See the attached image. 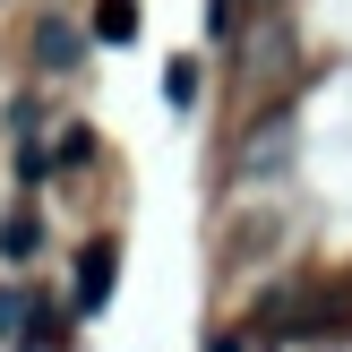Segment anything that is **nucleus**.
Returning a JSON list of instances; mask_svg holds the SVG:
<instances>
[{
  "label": "nucleus",
  "mask_w": 352,
  "mask_h": 352,
  "mask_svg": "<svg viewBox=\"0 0 352 352\" xmlns=\"http://www.w3.org/2000/svg\"><path fill=\"white\" fill-rule=\"evenodd\" d=\"M112 267H120L112 241H86V250H78V309H103V301H112Z\"/></svg>",
  "instance_id": "nucleus-1"
},
{
  "label": "nucleus",
  "mask_w": 352,
  "mask_h": 352,
  "mask_svg": "<svg viewBox=\"0 0 352 352\" xmlns=\"http://www.w3.org/2000/svg\"><path fill=\"white\" fill-rule=\"evenodd\" d=\"M95 34H103V43H138V0H103V9H95Z\"/></svg>",
  "instance_id": "nucleus-4"
},
{
  "label": "nucleus",
  "mask_w": 352,
  "mask_h": 352,
  "mask_svg": "<svg viewBox=\"0 0 352 352\" xmlns=\"http://www.w3.org/2000/svg\"><path fill=\"white\" fill-rule=\"evenodd\" d=\"M34 129H43V103L17 95V103H9V138H34Z\"/></svg>",
  "instance_id": "nucleus-8"
},
{
  "label": "nucleus",
  "mask_w": 352,
  "mask_h": 352,
  "mask_svg": "<svg viewBox=\"0 0 352 352\" xmlns=\"http://www.w3.org/2000/svg\"><path fill=\"white\" fill-rule=\"evenodd\" d=\"M34 250H43V223H34V206H17V215L0 223V258H9V267H26Z\"/></svg>",
  "instance_id": "nucleus-3"
},
{
  "label": "nucleus",
  "mask_w": 352,
  "mask_h": 352,
  "mask_svg": "<svg viewBox=\"0 0 352 352\" xmlns=\"http://www.w3.org/2000/svg\"><path fill=\"white\" fill-rule=\"evenodd\" d=\"M164 103H172V112H189V103H198V60H189V52L164 69Z\"/></svg>",
  "instance_id": "nucleus-5"
},
{
  "label": "nucleus",
  "mask_w": 352,
  "mask_h": 352,
  "mask_svg": "<svg viewBox=\"0 0 352 352\" xmlns=\"http://www.w3.org/2000/svg\"><path fill=\"white\" fill-rule=\"evenodd\" d=\"M78 52H86V34L69 26V17H43V26H34V60L43 69H78Z\"/></svg>",
  "instance_id": "nucleus-2"
},
{
  "label": "nucleus",
  "mask_w": 352,
  "mask_h": 352,
  "mask_svg": "<svg viewBox=\"0 0 352 352\" xmlns=\"http://www.w3.org/2000/svg\"><path fill=\"white\" fill-rule=\"evenodd\" d=\"M52 172V146H34V138H17V181H43Z\"/></svg>",
  "instance_id": "nucleus-7"
},
{
  "label": "nucleus",
  "mask_w": 352,
  "mask_h": 352,
  "mask_svg": "<svg viewBox=\"0 0 352 352\" xmlns=\"http://www.w3.org/2000/svg\"><path fill=\"white\" fill-rule=\"evenodd\" d=\"M60 172H78V164H95V129H60V155H52Z\"/></svg>",
  "instance_id": "nucleus-6"
},
{
  "label": "nucleus",
  "mask_w": 352,
  "mask_h": 352,
  "mask_svg": "<svg viewBox=\"0 0 352 352\" xmlns=\"http://www.w3.org/2000/svg\"><path fill=\"white\" fill-rule=\"evenodd\" d=\"M26 318H34V309H26V292L9 284V292H0V336H17V327H26Z\"/></svg>",
  "instance_id": "nucleus-9"
}]
</instances>
